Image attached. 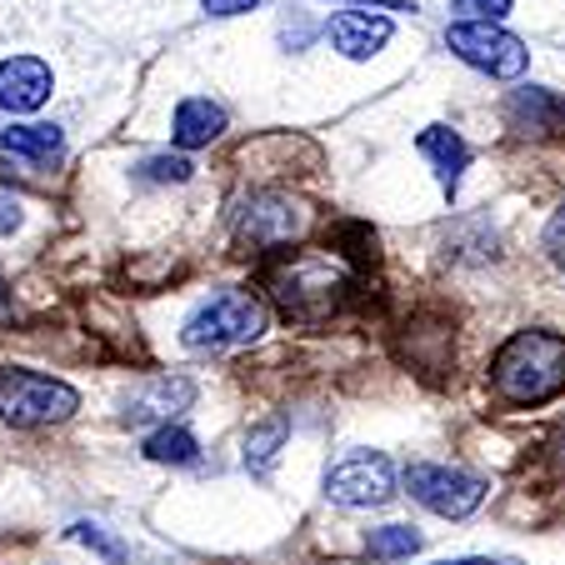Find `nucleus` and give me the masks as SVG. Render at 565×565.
I'll list each match as a JSON object with an SVG mask.
<instances>
[{
	"instance_id": "obj_1",
	"label": "nucleus",
	"mask_w": 565,
	"mask_h": 565,
	"mask_svg": "<svg viewBox=\"0 0 565 565\" xmlns=\"http://www.w3.org/2000/svg\"><path fill=\"white\" fill-rule=\"evenodd\" d=\"M266 290L290 320L300 326H320L345 306V296L355 290V266L341 250H300V256L280 260L266 270Z\"/></svg>"
},
{
	"instance_id": "obj_2",
	"label": "nucleus",
	"mask_w": 565,
	"mask_h": 565,
	"mask_svg": "<svg viewBox=\"0 0 565 565\" xmlns=\"http://www.w3.org/2000/svg\"><path fill=\"white\" fill-rule=\"evenodd\" d=\"M491 391L505 406H541L565 391V335L515 331L491 361Z\"/></svg>"
},
{
	"instance_id": "obj_3",
	"label": "nucleus",
	"mask_w": 565,
	"mask_h": 565,
	"mask_svg": "<svg viewBox=\"0 0 565 565\" xmlns=\"http://www.w3.org/2000/svg\"><path fill=\"white\" fill-rule=\"evenodd\" d=\"M266 326H270V310L260 296H250V290H215V296H205L185 316L181 345L201 355H225V351H241V345H256L266 335Z\"/></svg>"
},
{
	"instance_id": "obj_4",
	"label": "nucleus",
	"mask_w": 565,
	"mask_h": 565,
	"mask_svg": "<svg viewBox=\"0 0 565 565\" xmlns=\"http://www.w3.org/2000/svg\"><path fill=\"white\" fill-rule=\"evenodd\" d=\"M231 231L246 250H280L296 246L300 235L310 231V205L296 201L290 191H270V185H256V191H241L231 201Z\"/></svg>"
},
{
	"instance_id": "obj_5",
	"label": "nucleus",
	"mask_w": 565,
	"mask_h": 565,
	"mask_svg": "<svg viewBox=\"0 0 565 565\" xmlns=\"http://www.w3.org/2000/svg\"><path fill=\"white\" fill-rule=\"evenodd\" d=\"M81 411V391L65 385L61 375L25 371V365H6L0 371V420L15 430L35 426H61Z\"/></svg>"
},
{
	"instance_id": "obj_6",
	"label": "nucleus",
	"mask_w": 565,
	"mask_h": 565,
	"mask_svg": "<svg viewBox=\"0 0 565 565\" xmlns=\"http://www.w3.org/2000/svg\"><path fill=\"white\" fill-rule=\"evenodd\" d=\"M446 45L456 61H466L470 71L491 75V81H521L525 65H531V51H525L521 35H511L505 25H491V21L446 25Z\"/></svg>"
},
{
	"instance_id": "obj_7",
	"label": "nucleus",
	"mask_w": 565,
	"mask_h": 565,
	"mask_svg": "<svg viewBox=\"0 0 565 565\" xmlns=\"http://www.w3.org/2000/svg\"><path fill=\"white\" fill-rule=\"evenodd\" d=\"M406 491H411V501H420L426 511L446 515V521H466L470 511H480V501H486L491 486L480 476H470V470L416 460V466H406Z\"/></svg>"
},
{
	"instance_id": "obj_8",
	"label": "nucleus",
	"mask_w": 565,
	"mask_h": 565,
	"mask_svg": "<svg viewBox=\"0 0 565 565\" xmlns=\"http://www.w3.org/2000/svg\"><path fill=\"white\" fill-rule=\"evenodd\" d=\"M326 495L345 511H371L395 495V466L381 450H351L326 470Z\"/></svg>"
},
{
	"instance_id": "obj_9",
	"label": "nucleus",
	"mask_w": 565,
	"mask_h": 565,
	"mask_svg": "<svg viewBox=\"0 0 565 565\" xmlns=\"http://www.w3.org/2000/svg\"><path fill=\"white\" fill-rule=\"evenodd\" d=\"M195 406V381L191 375H156V381L136 385L126 395V426H175V416Z\"/></svg>"
},
{
	"instance_id": "obj_10",
	"label": "nucleus",
	"mask_w": 565,
	"mask_h": 565,
	"mask_svg": "<svg viewBox=\"0 0 565 565\" xmlns=\"http://www.w3.org/2000/svg\"><path fill=\"white\" fill-rule=\"evenodd\" d=\"M55 90V75L41 55H11V61H0V110H11V116H31L51 100Z\"/></svg>"
},
{
	"instance_id": "obj_11",
	"label": "nucleus",
	"mask_w": 565,
	"mask_h": 565,
	"mask_svg": "<svg viewBox=\"0 0 565 565\" xmlns=\"http://www.w3.org/2000/svg\"><path fill=\"white\" fill-rule=\"evenodd\" d=\"M505 126L521 136H565V96L551 86H521L505 96Z\"/></svg>"
},
{
	"instance_id": "obj_12",
	"label": "nucleus",
	"mask_w": 565,
	"mask_h": 565,
	"mask_svg": "<svg viewBox=\"0 0 565 565\" xmlns=\"http://www.w3.org/2000/svg\"><path fill=\"white\" fill-rule=\"evenodd\" d=\"M391 35H395V25L385 21V15H365V11H335L331 21H326V41H331L345 61H371V55H381L385 45H391Z\"/></svg>"
},
{
	"instance_id": "obj_13",
	"label": "nucleus",
	"mask_w": 565,
	"mask_h": 565,
	"mask_svg": "<svg viewBox=\"0 0 565 565\" xmlns=\"http://www.w3.org/2000/svg\"><path fill=\"white\" fill-rule=\"evenodd\" d=\"M225 136V110L215 106L211 96H185L175 100V116H171V146L181 150H201L211 146V140Z\"/></svg>"
},
{
	"instance_id": "obj_14",
	"label": "nucleus",
	"mask_w": 565,
	"mask_h": 565,
	"mask_svg": "<svg viewBox=\"0 0 565 565\" xmlns=\"http://www.w3.org/2000/svg\"><path fill=\"white\" fill-rule=\"evenodd\" d=\"M416 150L436 166V181H440V191L456 201V191H460V175H466V166H470V146H466V136L460 130H450V126H426L416 136Z\"/></svg>"
},
{
	"instance_id": "obj_15",
	"label": "nucleus",
	"mask_w": 565,
	"mask_h": 565,
	"mask_svg": "<svg viewBox=\"0 0 565 565\" xmlns=\"http://www.w3.org/2000/svg\"><path fill=\"white\" fill-rule=\"evenodd\" d=\"M0 150L6 156H21L31 166H51L65 150V130L51 126V120H31V126H6L0 130Z\"/></svg>"
},
{
	"instance_id": "obj_16",
	"label": "nucleus",
	"mask_w": 565,
	"mask_h": 565,
	"mask_svg": "<svg viewBox=\"0 0 565 565\" xmlns=\"http://www.w3.org/2000/svg\"><path fill=\"white\" fill-rule=\"evenodd\" d=\"M286 436H290V420L286 416H270V420H260V426H250V436H246V470L256 480L270 476V466H276Z\"/></svg>"
},
{
	"instance_id": "obj_17",
	"label": "nucleus",
	"mask_w": 565,
	"mask_h": 565,
	"mask_svg": "<svg viewBox=\"0 0 565 565\" xmlns=\"http://www.w3.org/2000/svg\"><path fill=\"white\" fill-rule=\"evenodd\" d=\"M146 460H156V466H195L201 460V440L185 426H160L146 436Z\"/></svg>"
},
{
	"instance_id": "obj_18",
	"label": "nucleus",
	"mask_w": 565,
	"mask_h": 565,
	"mask_svg": "<svg viewBox=\"0 0 565 565\" xmlns=\"http://www.w3.org/2000/svg\"><path fill=\"white\" fill-rule=\"evenodd\" d=\"M416 551H420V531H411V525H381V531L365 535L371 561H411Z\"/></svg>"
},
{
	"instance_id": "obj_19",
	"label": "nucleus",
	"mask_w": 565,
	"mask_h": 565,
	"mask_svg": "<svg viewBox=\"0 0 565 565\" xmlns=\"http://www.w3.org/2000/svg\"><path fill=\"white\" fill-rule=\"evenodd\" d=\"M191 175H195V166L181 150H160V156H146L136 166V181H146V185H185Z\"/></svg>"
},
{
	"instance_id": "obj_20",
	"label": "nucleus",
	"mask_w": 565,
	"mask_h": 565,
	"mask_svg": "<svg viewBox=\"0 0 565 565\" xmlns=\"http://www.w3.org/2000/svg\"><path fill=\"white\" fill-rule=\"evenodd\" d=\"M71 541H81V545H90V551H100L110 565H126V545H120L116 535H106V525H96V521H75V525H71Z\"/></svg>"
},
{
	"instance_id": "obj_21",
	"label": "nucleus",
	"mask_w": 565,
	"mask_h": 565,
	"mask_svg": "<svg viewBox=\"0 0 565 565\" xmlns=\"http://www.w3.org/2000/svg\"><path fill=\"white\" fill-rule=\"evenodd\" d=\"M511 6L515 0H450V11H456L460 21H491V25H501L505 15H511Z\"/></svg>"
},
{
	"instance_id": "obj_22",
	"label": "nucleus",
	"mask_w": 565,
	"mask_h": 565,
	"mask_svg": "<svg viewBox=\"0 0 565 565\" xmlns=\"http://www.w3.org/2000/svg\"><path fill=\"white\" fill-rule=\"evenodd\" d=\"M545 256H551V266L565 276V205L551 215V225H545Z\"/></svg>"
},
{
	"instance_id": "obj_23",
	"label": "nucleus",
	"mask_w": 565,
	"mask_h": 565,
	"mask_svg": "<svg viewBox=\"0 0 565 565\" xmlns=\"http://www.w3.org/2000/svg\"><path fill=\"white\" fill-rule=\"evenodd\" d=\"M205 15L225 21V15H246V11H260V0H201Z\"/></svg>"
},
{
	"instance_id": "obj_24",
	"label": "nucleus",
	"mask_w": 565,
	"mask_h": 565,
	"mask_svg": "<svg viewBox=\"0 0 565 565\" xmlns=\"http://www.w3.org/2000/svg\"><path fill=\"white\" fill-rule=\"evenodd\" d=\"M21 231V201H11V195H0V235Z\"/></svg>"
},
{
	"instance_id": "obj_25",
	"label": "nucleus",
	"mask_w": 565,
	"mask_h": 565,
	"mask_svg": "<svg viewBox=\"0 0 565 565\" xmlns=\"http://www.w3.org/2000/svg\"><path fill=\"white\" fill-rule=\"evenodd\" d=\"M341 6V0H335ZM345 6H371V11H416L411 0H345Z\"/></svg>"
},
{
	"instance_id": "obj_26",
	"label": "nucleus",
	"mask_w": 565,
	"mask_h": 565,
	"mask_svg": "<svg viewBox=\"0 0 565 565\" xmlns=\"http://www.w3.org/2000/svg\"><path fill=\"white\" fill-rule=\"evenodd\" d=\"M440 565H521V561H505V555H466V561H440Z\"/></svg>"
},
{
	"instance_id": "obj_27",
	"label": "nucleus",
	"mask_w": 565,
	"mask_h": 565,
	"mask_svg": "<svg viewBox=\"0 0 565 565\" xmlns=\"http://www.w3.org/2000/svg\"><path fill=\"white\" fill-rule=\"evenodd\" d=\"M561 460H565V440H561Z\"/></svg>"
}]
</instances>
